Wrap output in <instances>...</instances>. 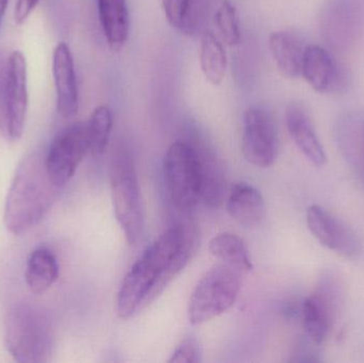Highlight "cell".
Listing matches in <instances>:
<instances>
[{"mask_svg": "<svg viewBox=\"0 0 364 363\" xmlns=\"http://www.w3.org/2000/svg\"><path fill=\"white\" fill-rule=\"evenodd\" d=\"M215 23L223 40L228 46H237L241 42L239 14L235 4L224 0L215 13Z\"/></svg>", "mask_w": 364, "mask_h": 363, "instance_id": "obj_24", "label": "cell"}, {"mask_svg": "<svg viewBox=\"0 0 364 363\" xmlns=\"http://www.w3.org/2000/svg\"><path fill=\"white\" fill-rule=\"evenodd\" d=\"M192 251V239L182 225L166 229L139 258L126 274L117 300V315L132 318L146 306L161 277L174 279L186 268Z\"/></svg>", "mask_w": 364, "mask_h": 363, "instance_id": "obj_1", "label": "cell"}, {"mask_svg": "<svg viewBox=\"0 0 364 363\" xmlns=\"http://www.w3.org/2000/svg\"><path fill=\"white\" fill-rule=\"evenodd\" d=\"M166 21L186 36L203 34L207 21L205 0H162Z\"/></svg>", "mask_w": 364, "mask_h": 363, "instance_id": "obj_18", "label": "cell"}, {"mask_svg": "<svg viewBox=\"0 0 364 363\" xmlns=\"http://www.w3.org/2000/svg\"><path fill=\"white\" fill-rule=\"evenodd\" d=\"M306 47L304 40L290 31H276L269 36V49L282 76L295 79L301 76Z\"/></svg>", "mask_w": 364, "mask_h": 363, "instance_id": "obj_17", "label": "cell"}, {"mask_svg": "<svg viewBox=\"0 0 364 363\" xmlns=\"http://www.w3.org/2000/svg\"><path fill=\"white\" fill-rule=\"evenodd\" d=\"M307 225L314 238L326 249L346 258L360 255L363 243L356 232L323 207L312 205L308 208Z\"/></svg>", "mask_w": 364, "mask_h": 363, "instance_id": "obj_9", "label": "cell"}, {"mask_svg": "<svg viewBox=\"0 0 364 363\" xmlns=\"http://www.w3.org/2000/svg\"><path fill=\"white\" fill-rule=\"evenodd\" d=\"M28 100L27 62L21 51H12L8 55L9 140L23 136Z\"/></svg>", "mask_w": 364, "mask_h": 363, "instance_id": "obj_11", "label": "cell"}, {"mask_svg": "<svg viewBox=\"0 0 364 363\" xmlns=\"http://www.w3.org/2000/svg\"><path fill=\"white\" fill-rule=\"evenodd\" d=\"M198 149L201 166V198L207 206L218 208L226 197V179L215 156L207 148Z\"/></svg>", "mask_w": 364, "mask_h": 363, "instance_id": "obj_20", "label": "cell"}, {"mask_svg": "<svg viewBox=\"0 0 364 363\" xmlns=\"http://www.w3.org/2000/svg\"><path fill=\"white\" fill-rule=\"evenodd\" d=\"M289 134L303 155L316 168L326 166L327 156L316 136L307 111L301 104H291L286 111Z\"/></svg>", "mask_w": 364, "mask_h": 363, "instance_id": "obj_13", "label": "cell"}, {"mask_svg": "<svg viewBox=\"0 0 364 363\" xmlns=\"http://www.w3.org/2000/svg\"><path fill=\"white\" fill-rule=\"evenodd\" d=\"M209 251L222 264L241 272H250L254 268L245 242L237 234L223 232L213 237L209 243Z\"/></svg>", "mask_w": 364, "mask_h": 363, "instance_id": "obj_22", "label": "cell"}, {"mask_svg": "<svg viewBox=\"0 0 364 363\" xmlns=\"http://www.w3.org/2000/svg\"><path fill=\"white\" fill-rule=\"evenodd\" d=\"M45 153H30L15 172L4 215V225L11 234L18 236L38 225L61 191L49 177Z\"/></svg>", "mask_w": 364, "mask_h": 363, "instance_id": "obj_2", "label": "cell"}, {"mask_svg": "<svg viewBox=\"0 0 364 363\" xmlns=\"http://www.w3.org/2000/svg\"><path fill=\"white\" fill-rule=\"evenodd\" d=\"M242 148L244 157L257 168H269L278 155V136L271 113L262 107H250L243 117Z\"/></svg>", "mask_w": 364, "mask_h": 363, "instance_id": "obj_8", "label": "cell"}, {"mask_svg": "<svg viewBox=\"0 0 364 363\" xmlns=\"http://www.w3.org/2000/svg\"><path fill=\"white\" fill-rule=\"evenodd\" d=\"M112 126V112L108 107L100 106L94 109L87 121L90 153L93 157L100 158L104 155L110 141Z\"/></svg>", "mask_w": 364, "mask_h": 363, "instance_id": "obj_23", "label": "cell"}, {"mask_svg": "<svg viewBox=\"0 0 364 363\" xmlns=\"http://www.w3.org/2000/svg\"><path fill=\"white\" fill-rule=\"evenodd\" d=\"M242 272L227 264L210 269L191 294L188 306V321L200 325L232 308L242 287Z\"/></svg>", "mask_w": 364, "mask_h": 363, "instance_id": "obj_5", "label": "cell"}, {"mask_svg": "<svg viewBox=\"0 0 364 363\" xmlns=\"http://www.w3.org/2000/svg\"><path fill=\"white\" fill-rule=\"evenodd\" d=\"M40 0H17L14 11V21L17 25H21L27 21L33 12Z\"/></svg>", "mask_w": 364, "mask_h": 363, "instance_id": "obj_27", "label": "cell"}, {"mask_svg": "<svg viewBox=\"0 0 364 363\" xmlns=\"http://www.w3.org/2000/svg\"><path fill=\"white\" fill-rule=\"evenodd\" d=\"M6 349L17 362H47L53 347L51 324L46 313L29 304L9 310L4 327Z\"/></svg>", "mask_w": 364, "mask_h": 363, "instance_id": "obj_3", "label": "cell"}, {"mask_svg": "<svg viewBox=\"0 0 364 363\" xmlns=\"http://www.w3.org/2000/svg\"><path fill=\"white\" fill-rule=\"evenodd\" d=\"M226 208L231 219L243 227H256L264 219V200L260 192L248 183H237L231 185Z\"/></svg>", "mask_w": 364, "mask_h": 363, "instance_id": "obj_15", "label": "cell"}, {"mask_svg": "<svg viewBox=\"0 0 364 363\" xmlns=\"http://www.w3.org/2000/svg\"><path fill=\"white\" fill-rule=\"evenodd\" d=\"M335 136L344 159L364 181V114L340 115L335 124Z\"/></svg>", "mask_w": 364, "mask_h": 363, "instance_id": "obj_14", "label": "cell"}, {"mask_svg": "<svg viewBox=\"0 0 364 363\" xmlns=\"http://www.w3.org/2000/svg\"><path fill=\"white\" fill-rule=\"evenodd\" d=\"M110 187L117 223L128 244L134 245L142 236L144 217L136 166L124 149L115 151L111 159Z\"/></svg>", "mask_w": 364, "mask_h": 363, "instance_id": "obj_4", "label": "cell"}, {"mask_svg": "<svg viewBox=\"0 0 364 363\" xmlns=\"http://www.w3.org/2000/svg\"><path fill=\"white\" fill-rule=\"evenodd\" d=\"M200 362L198 345L192 338L184 339L175 350L168 362L197 363Z\"/></svg>", "mask_w": 364, "mask_h": 363, "instance_id": "obj_26", "label": "cell"}, {"mask_svg": "<svg viewBox=\"0 0 364 363\" xmlns=\"http://www.w3.org/2000/svg\"><path fill=\"white\" fill-rule=\"evenodd\" d=\"M90 151L87 121H76L59 132L45 153L47 172L57 187L64 188Z\"/></svg>", "mask_w": 364, "mask_h": 363, "instance_id": "obj_7", "label": "cell"}, {"mask_svg": "<svg viewBox=\"0 0 364 363\" xmlns=\"http://www.w3.org/2000/svg\"><path fill=\"white\" fill-rule=\"evenodd\" d=\"M301 76L318 93H342L348 87L346 68L324 47L307 45Z\"/></svg>", "mask_w": 364, "mask_h": 363, "instance_id": "obj_10", "label": "cell"}, {"mask_svg": "<svg viewBox=\"0 0 364 363\" xmlns=\"http://www.w3.org/2000/svg\"><path fill=\"white\" fill-rule=\"evenodd\" d=\"M26 283L32 293L48 290L59 278V264L50 249L38 247L32 251L27 262Z\"/></svg>", "mask_w": 364, "mask_h": 363, "instance_id": "obj_19", "label": "cell"}, {"mask_svg": "<svg viewBox=\"0 0 364 363\" xmlns=\"http://www.w3.org/2000/svg\"><path fill=\"white\" fill-rule=\"evenodd\" d=\"M199 63L203 76L211 85H220L226 76L227 55L222 40L210 30L201 34Z\"/></svg>", "mask_w": 364, "mask_h": 363, "instance_id": "obj_21", "label": "cell"}, {"mask_svg": "<svg viewBox=\"0 0 364 363\" xmlns=\"http://www.w3.org/2000/svg\"><path fill=\"white\" fill-rule=\"evenodd\" d=\"M164 183L178 210H193L201 198V166L198 149L192 143L177 141L164 160Z\"/></svg>", "mask_w": 364, "mask_h": 363, "instance_id": "obj_6", "label": "cell"}, {"mask_svg": "<svg viewBox=\"0 0 364 363\" xmlns=\"http://www.w3.org/2000/svg\"><path fill=\"white\" fill-rule=\"evenodd\" d=\"M9 0H0V26H1L2 19L6 14V8H8Z\"/></svg>", "mask_w": 364, "mask_h": 363, "instance_id": "obj_28", "label": "cell"}, {"mask_svg": "<svg viewBox=\"0 0 364 363\" xmlns=\"http://www.w3.org/2000/svg\"><path fill=\"white\" fill-rule=\"evenodd\" d=\"M96 4L107 44L113 53H117L129 38L128 0H96Z\"/></svg>", "mask_w": 364, "mask_h": 363, "instance_id": "obj_16", "label": "cell"}, {"mask_svg": "<svg viewBox=\"0 0 364 363\" xmlns=\"http://www.w3.org/2000/svg\"><path fill=\"white\" fill-rule=\"evenodd\" d=\"M53 75L58 113L70 119L78 112L79 91L74 58L66 43H59L53 50Z\"/></svg>", "mask_w": 364, "mask_h": 363, "instance_id": "obj_12", "label": "cell"}, {"mask_svg": "<svg viewBox=\"0 0 364 363\" xmlns=\"http://www.w3.org/2000/svg\"><path fill=\"white\" fill-rule=\"evenodd\" d=\"M0 134L8 139V55L0 50Z\"/></svg>", "mask_w": 364, "mask_h": 363, "instance_id": "obj_25", "label": "cell"}]
</instances>
